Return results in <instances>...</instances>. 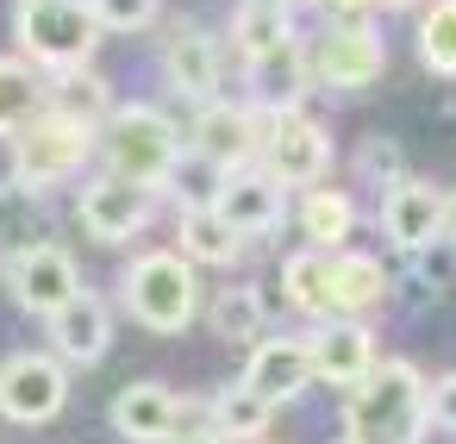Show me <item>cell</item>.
Returning a JSON list of instances; mask_svg holds the SVG:
<instances>
[{"instance_id":"obj_1","label":"cell","mask_w":456,"mask_h":444,"mask_svg":"<svg viewBox=\"0 0 456 444\" xmlns=\"http://www.w3.org/2000/svg\"><path fill=\"white\" fill-rule=\"evenodd\" d=\"M425 425V375L412 363H375L350 400H344V438L350 444H412Z\"/></svg>"},{"instance_id":"obj_2","label":"cell","mask_w":456,"mask_h":444,"mask_svg":"<svg viewBox=\"0 0 456 444\" xmlns=\"http://www.w3.org/2000/svg\"><path fill=\"white\" fill-rule=\"evenodd\" d=\"M94 144H101V163L107 176L132 182V188H163L182 163V132L157 113V107H113L101 126H94Z\"/></svg>"},{"instance_id":"obj_3","label":"cell","mask_w":456,"mask_h":444,"mask_svg":"<svg viewBox=\"0 0 456 444\" xmlns=\"http://www.w3.org/2000/svg\"><path fill=\"white\" fill-rule=\"evenodd\" d=\"M126 307L144 332H188L194 325V307H200V282H194V263L182 251H144L132 269H126Z\"/></svg>"},{"instance_id":"obj_4","label":"cell","mask_w":456,"mask_h":444,"mask_svg":"<svg viewBox=\"0 0 456 444\" xmlns=\"http://www.w3.org/2000/svg\"><path fill=\"white\" fill-rule=\"evenodd\" d=\"M20 57L32 70H82L101 45V26L88 13V0H20Z\"/></svg>"},{"instance_id":"obj_5","label":"cell","mask_w":456,"mask_h":444,"mask_svg":"<svg viewBox=\"0 0 456 444\" xmlns=\"http://www.w3.org/2000/svg\"><path fill=\"white\" fill-rule=\"evenodd\" d=\"M88 157H94V126H76V119H63V113H45V119H32V126L13 138V182L45 201L57 182L82 176Z\"/></svg>"},{"instance_id":"obj_6","label":"cell","mask_w":456,"mask_h":444,"mask_svg":"<svg viewBox=\"0 0 456 444\" xmlns=\"http://www.w3.org/2000/svg\"><path fill=\"white\" fill-rule=\"evenodd\" d=\"M381 70H387V51H381V32L369 20H338L306 63V76H319L331 95H362L381 82Z\"/></svg>"},{"instance_id":"obj_7","label":"cell","mask_w":456,"mask_h":444,"mask_svg":"<svg viewBox=\"0 0 456 444\" xmlns=\"http://www.w3.org/2000/svg\"><path fill=\"white\" fill-rule=\"evenodd\" d=\"M69 407V375L45 350H20L0 363V413L13 425H51Z\"/></svg>"},{"instance_id":"obj_8","label":"cell","mask_w":456,"mask_h":444,"mask_svg":"<svg viewBox=\"0 0 456 444\" xmlns=\"http://www.w3.org/2000/svg\"><path fill=\"white\" fill-rule=\"evenodd\" d=\"M263 169L281 182V188H313L325 169H331V138L319 119L306 113H275L263 119V144H256Z\"/></svg>"},{"instance_id":"obj_9","label":"cell","mask_w":456,"mask_h":444,"mask_svg":"<svg viewBox=\"0 0 456 444\" xmlns=\"http://www.w3.org/2000/svg\"><path fill=\"white\" fill-rule=\"evenodd\" d=\"M7 288H13V300L26 307V313H57V307H69L76 294H82V269H76V257L63 251V244H32V251H20L13 263H7Z\"/></svg>"},{"instance_id":"obj_10","label":"cell","mask_w":456,"mask_h":444,"mask_svg":"<svg viewBox=\"0 0 456 444\" xmlns=\"http://www.w3.org/2000/svg\"><path fill=\"white\" fill-rule=\"evenodd\" d=\"M213 213H219L238 238H269V232H281V219H288V188H281L269 169H232V176H219Z\"/></svg>"},{"instance_id":"obj_11","label":"cell","mask_w":456,"mask_h":444,"mask_svg":"<svg viewBox=\"0 0 456 444\" xmlns=\"http://www.w3.org/2000/svg\"><path fill=\"white\" fill-rule=\"evenodd\" d=\"M76 213H82V226H88L94 244H126V238H138V232L151 226L157 207H151L144 188H132V182H119V176H94V182H82Z\"/></svg>"},{"instance_id":"obj_12","label":"cell","mask_w":456,"mask_h":444,"mask_svg":"<svg viewBox=\"0 0 456 444\" xmlns=\"http://www.w3.org/2000/svg\"><path fill=\"white\" fill-rule=\"evenodd\" d=\"M256 144H263V113L232 107V101H207V107H200V119H194V151H200L219 176L250 169Z\"/></svg>"},{"instance_id":"obj_13","label":"cell","mask_w":456,"mask_h":444,"mask_svg":"<svg viewBox=\"0 0 456 444\" xmlns=\"http://www.w3.org/2000/svg\"><path fill=\"white\" fill-rule=\"evenodd\" d=\"M306 363H313V382L356 388V382L375 369V332H369L362 319H325V325L306 338Z\"/></svg>"},{"instance_id":"obj_14","label":"cell","mask_w":456,"mask_h":444,"mask_svg":"<svg viewBox=\"0 0 456 444\" xmlns=\"http://www.w3.org/2000/svg\"><path fill=\"white\" fill-rule=\"evenodd\" d=\"M306 382H313L306 338H263V344L250 350V363H244V388H250L256 400H269V407L300 400V394H306Z\"/></svg>"},{"instance_id":"obj_15","label":"cell","mask_w":456,"mask_h":444,"mask_svg":"<svg viewBox=\"0 0 456 444\" xmlns=\"http://www.w3.org/2000/svg\"><path fill=\"white\" fill-rule=\"evenodd\" d=\"M163 70H169V88L182 101H219V76H225V57H219V38L200 32V26H182L163 51Z\"/></svg>"},{"instance_id":"obj_16","label":"cell","mask_w":456,"mask_h":444,"mask_svg":"<svg viewBox=\"0 0 456 444\" xmlns=\"http://www.w3.org/2000/svg\"><path fill=\"white\" fill-rule=\"evenodd\" d=\"M387 294V269L369 251H331L325 257V319H356Z\"/></svg>"},{"instance_id":"obj_17","label":"cell","mask_w":456,"mask_h":444,"mask_svg":"<svg viewBox=\"0 0 456 444\" xmlns=\"http://www.w3.org/2000/svg\"><path fill=\"white\" fill-rule=\"evenodd\" d=\"M51 344H57V363H101L107 344H113V313L101 294H76L69 307L51 313Z\"/></svg>"},{"instance_id":"obj_18","label":"cell","mask_w":456,"mask_h":444,"mask_svg":"<svg viewBox=\"0 0 456 444\" xmlns=\"http://www.w3.org/2000/svg\"><path fill=\"white\" fill-rule=\"evenodd\" d=\"M175 425H182V400H175L163 382H132V388H119V400H113V432H119L126 444H169Z\"/></svg>"},{"instance_id":"obj_19","label":"cell","mask_w":456,"mask_h":444,"mask_svg":"<svg viewBox=\"0 0 456 444\" xmlns=\"http://www.w3.org/2000/svg\"><path fill=\"white\" fill-rule=\"evenodd\" d=\"M244 76H250V88H256L250 113H263V119H275V113H300V95H306V57H300L294 38L275 45V51H263V57H250Z\"/></svg>"},{"instance_id":"obj_20","label":"cell","mask_w":456,"mask_h":444,"mask_svg":"<svg viewBox=\"0 0 456 444\" xmlns=\"http://www.w3.org/2000/svg\"><path fill=\"white\" fill-rule=\"evenodd\" d=\"M437 207H444V194L431 182H406L400 176L394 188H381V232L400 251H425L437 238Z\"/></svg>"},{"instance_id":"obj_21","label":"cell","mask_w":456,"mask_h":444,"mask_svg":"<svg viewBox=\"0 0 456 444\" xmlns=\"http://www.w3.org/2000/svg\"><path fill=\"white\" fill-rule=\"evenodd\" d=\"M32 119H45V76L26 57H0V138H20Z\"/></svg>"},{"instance_id":"obj_22","label":"cell","mask_w":456,"mask_h":444,"mask_svg":"<svg viewBox=\"0 0 456 444\" xmlns=\"http://www.w3.org/2000/svg\"><path fill=\"white\" fill-rule=\"evenodd\" d=\"M300 232H306V251H344V238L356 232V201L344 188H306Z\"/></svg>"},{"instance_id":"obj_23","label":"cell","mask_w":456,"mask_h":444,"mask_svg":"<svg viewBox=\"0 0 456 444\" xmlns=\"http://www.w3.org/2000/svg\"><path fill=\"white\" fill-rule=\"evenodd\" d=\"M45 113H63V119H76V126H101V119L113 113V95H107V82L82 63V70H63L57 88H45Z\"/></svg>"},{"instance_id":"obj_24","label":"cell","mask_w":456,"mask_h":444,"mask_svg":"<svg viewBox=\"0 0 456 444\" xmlns=\"http://www.w3.org/2000/svg\"><path fill=\"white\" fill-rule=\"evenodd\" d=\"M45 201L38 194H26L20 182H0V257H20V251H32V244H45Z\"/></svg>"},{"instance_id":"obj_25","label":"cell","mask_w":456,"mask_h":444,"mask_svg":"<svg viewBox=\"0 0 456 444\" xmlns=\"http://www.w3.org/2000/svg\"><path fill=\"white\" fill-rule=\"evenodd\" d=\"M238 251H244V238L213 213V207H188L182 213V257L188 263H238Z\"/></svg>"},{"instance_id":"obj_26","label":"cell","mask_w":456,"mask_h":444,"mask_svg":"<svg viewBox=\"0 0 456 444\" xmlns=\"http://www.w3.org/2000/svg\"><path fill=\"white\" fill-rule=\"evenodd\" d=\"M269 419H275V407L269 400H256L244 382H232V388H219V400H213V432L232 444V438H263L269 432Z\"/></svg>"},{"instance_id":"obj_27","label":"cell","mask_w":456,"mask_h":444,"mask_svg":"<svg viewBox=\"0 0 456 444\" xmlns=\"http://www.w3.org/2000/svg\"><path fill=\"white\" fill-rule=\"evenodd\" d=\"M419 63L431 76H456V0H431L419 20Z\"/></svg>"},{"instance_id":"obj_28","label":"cell","mask_w":456,"mask_h":444,"mask_svg":"<svg viewBox=\"0 0 456 444\" xmlns=\"http://www.w3.org/2000/svg\"><path fill=\"white\" fill-rule=\"evenodd\" d=\"M325 257H331V251H294V257L281 263L288 307H300V313H319V319H325Z\"/></svg>"},{"instance_id":"obj_29","label":"cell","mask_w":456,"mask_h":444,"mask_svg":"<svg viewBox=\"0 0 456 444\" xmlns=\"http://www.w3.org/2000/svg\"><path fill=\"white\" fill-rule=\"evenodd\" d=\"M256 332H263V294L256 288H219V300H213V338L244 344Z\"/></svg>"},{"instance_id":"obj_30","label":"cell","mask_w":456,"mask_h":444,"mask_svg":"<svg viewBox=\"0 0 456 444\" xmlns=\"http://www.w3.org/2000/svg\"><path fill=\"white\" fill-rule=\"evenodd\" d=\"M232 38H238V51H244V63H250V57H263V51L288 45V38H294V26H288V13H269V7H238Z\"/></svg>"},{"instance_id":"obj_31","label":"cell","mask_w":456,"mask_h":444,"mask_svg":"<svg viewBox=\"0 0 456 444\" xmlns=\"http://www.w3.org/2000/svg\"><path fill=\"white\" fill-rule=\"evenodd\" d=\"M101 32H144L157 20V0H88Z\"/></svg>"},{"instance_id":"obj_32","label":"cell","mask_w":456,"mask_h":444,"mask_svg":"<svg viewBox=\"0 0 456 444\" xmlns=\"http://www.w3.org/2000/svg\"><path fill=\"white\" fill-rule=\"evenodd\" d=\"M356 176L362 182H381V188H394L400 182V144L394 138H362V151H356Z\"/></svg>"},{"instance_id":"obj_33","label":"cell","mask_w":456,"mask_h":444,"mask_svg":"<svg viewBox=\"0 0 456 444\" xmlns=\"http://www.w3.org/2000/svg\"><path fill=\"white\" fill-rule=\"evenodd\" d=\"M425 419H437L444 432H456V375H444V382L425 388Z\"/></svg>"},{"instance_id":"obj_34","label":"cell","mask_w":456,"mask_h":444,"mask_svg":"<svg viewBox=\"0 0 456 444\" xmlns=\"http://www.w3.org/2000/svg\"><path fill=\"white\" fill-rule=\"evenodd\" d=\"M169 444H225V438H219L213 425H175V438H169Z\"/></svg>"},{"instance_id":"obj_35","label":"cell","mask_w":456,"mask_h":444,"mask_svg":"<svg viewBox=\"0 0 456 444\" xmlns=\"http://www.w3.org/2000/svg\"><path fill=\"white\" fill-rule=\"evenodd\" d=\"M325 7H331L338 20H362V13L375 7V0H325Z\"/></svg>"},{"instance_id":"obj_36","label":"cell","mask_w":456,"mask_h":444,"mask_svg":"<svg viewBox=\"0 0 456 444\" xmlns=\"http://www.w3.org/2000/svg\"><path fill=\"white\" fill-rule=\"evenodd\" d=\"M437 232L456 244V194H444V207H437Z\"/></svg>"},{"instance_id":"obj_37","label":"cell","mask_w":456,"mask_h":444,"mask_svg":"<svg viewBox=\"0 0 456 444\" xmlns=\"http://www.w3.org/2000/svg\"><path fill=\"white\" fill-rule=\"evenodd\" d=\"M238 7H269V13H294V0H238Z\"/></svg>"},{"instance_id":"obj_38","label":"cell","mask_w":456,"mask_h":444,"mask_svg":"<svg viewBox=\"0 0 456 444\" xmlns=\"http://www.w3.org/2000/svg\"><path fill=\"white\" fill-rule=\"evenodd\" d=\"M375 7H394V13H406V7H419V0H375Z\"/></svg>"}]
</instances>
